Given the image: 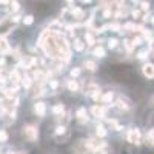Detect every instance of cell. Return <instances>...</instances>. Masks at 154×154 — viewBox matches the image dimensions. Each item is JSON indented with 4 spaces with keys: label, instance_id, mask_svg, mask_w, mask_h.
Returning <instances> with one entry per match:
<instances>
[{
    "label": "cell",
    "instance_id": "1",
    "mask_svg": "<svg viewBox=\"0 0 154 154\" xmlns=\"http://www.w3.org/2000/svg\"><path fill=\"white\" fill-rule=\"evenodd\" d=\"M38 46L43 49L46 57L53 60H62L63 63H66L71 59V49L68 40L59 31H43L38 37Z\"/></svg>",
    "mask_w": 154,
    "mask_h": 154
},
{
    "label": "cell",
    "instance_id": "2",
    "mask_svg": "<svg viewBox=\"0 0 154 154\" xmlns=\"http://www.w3.org/2000/svg\"><path fill=\"white\" fill-rule=\"evenodd\" d=\"M126 139L131 145H140L142 143V133L139 128H130L126 133Z\"/></svg>",
    "mask_w": 154,
    "mask_h": 154
},
{
    "label": "cell",
    "instance_id": "3",
    "mask_svg": "<svg viewBox=\"0 0 154 154\" xmlns=\"http://www.w3.org/2000/svg\"><path fill=\"white\" fill-rule=\"evenodd\" d=\"M23 136H25V139H26L28 142H35V140L38 139V130H37V126L26 125V126L23 128Z\"/></svg>",
    "mask_w": 154,
    "mask_h": 154
},
{
    "label": "cell",
    "instance_id": "4",
    "mask_svg": "<svg viewBox=\"0 0 154 154\" xmlns=\"http://www.w3.org/2000/svg\"><path fill=\"white\" fill-rule=\"evenodd\" d=\"M72 152L74 154H88V152H91V149H89L86 140L85 139H80V140H77L75 145L72 146Z\"/></svg>",
    "mask_w": 154,
    "mask_h": 154
},
{
    "label": "cell",
    "instance_id": "5",
    "mask_svg": "<svg viewBox=\"0 0 154 154\" xmlns=\"http://www.w3.org/2000/svg\"><path fill=\"white\" fill-rule=\"evenodd\" d=\"M91 112H93L94 117L103 119L105 116H106V106H103V105H94V106L91 108Z\"/></svg>",
    "mask_w": 154,
    "mask_h": 154
},
{
    "label": "cell",
    "instance_id": "6",
    "mask_svg": "<svg viewBox=\"0 0 154 154\" xmlns=\"http://www.w3.org/2000/svg\"><path fill=\"white\" fill-rule=\"evenodd\" d=\"M75 117H77V122H79V123H86L88 122V112H86V108H79V109H77L75 111Z\"/></svg>",
    "mask_w": 154,
    "mask_h": 154
},
{
    "label": "cell",
    "instance_id": "7",
    "mask_svg": "<svg viewBox=\"0 0 154 154\" xmlns=\"http://www.w3.org/2000/svg\"><path fill=\"white\" fill-rule=\"evenodd\" d=\"M34 112L38 116V117H45L46 114V105L43 102H35L34 103Z\"/></svg>",
    "mask_w": 154,
    "mask_h": 154
},
{
    "label": "cell",
    "instance_id": "8",
    "mask_svg": "<svg viewBox=\"0 0 154 154\" xmlns=\"http://www.w3.org/2000/svg\"><path fill=\"white\" fill-rule=\"evenodd\" d=\"M116 105H117V108H119V109H122V111H128V109L131 108L130 100L125 99V97H119V99H117V102H116Z\"/></svg>",
    "mask_w": 154,
    "mask_h": 154
},
{
    "label": "cell",
    "instance_id": "9",
    "mask_svg": "<svg viewBox=\"0 0 154 154\" xmlns=\"http://www.w3.org/2000/svg\"><path fill=\"white\" fill-rule=\"evenodd\" d=\"M142 72H143L145 77H148V79H154V65L152 63H145L142 66Z\"/></svg>",
    "mask_w": 154,
    "mask_h": 154
},
{
    "label": "cell",
    "instance_id": "10",
    "mask_svg": "<svg viewBox=\"0 0 154 154\" xmlns=\"http://www.w3.org/2000/svg\"><path fill=\"white\" fill-rule=\"evenodd\" d=\"M71 14H72V19L74 20H83L85 19V11L82 9V8H79V6H74L72 9H71Z\"/></svg>",
    "mask_w": 154,
    "mask_h": 154
},
{
    "label": "cell",
    "instance_id": "11",
    "mask_svg": "<svg viewBox=\"0 0 154 154\" xmlns=\"http://www.w3.org/2000/svg\"><path fill=\"white\" fill-rule=\"evenodd\" d=\"M97 91H100V88H99V85H96V83H88V85L85 86V89H83V93H85L86 96H91V97H93V94H96Z\"/></svg>",
    "mask_w": 154,
    "mask_h": 154
},
{
    "label": "cell",
    "instance_id": "12",
    "mask_svg": "<svg viewBox=\"0 0 154 154\" xmlns=\"http://www.w3.org/2000/svg\"><path fill=\"white\" fill-rule=\"evenodd\" d=\"M96 134H97L99 139H103V137H106L108 131H106V128L102 125V123H97V125H96Z\"/></svg>",
    "mask_w": 154,
    "mask_h": 154
},
{
    "label": "cell",
    "instance_id": "13",
    "mask_svg": "<svg viewBox=\"0 0 154 154\" xmlns=\"http://www.w3.org/2000/svg\"><path fill=\"white\" fill-rule=\"evenodd\" d=\"M66 86H68V89L71 93H77L80 89V85L77 83V80H68L66 82Z\"/></svg>",
    "mask_w": 154,
    "mask_h": 154
},
{
    "label": "cell",
    "instance_id": "14",
    "mask_svg": "<svg viewBox=\"0 0 154 154\" xmlns=\"http://www.w3.org/2000/svg\"><path fill=\"white\" fill-rule=\"evenodd\" d=\"M9 51V43H8V40L5 37H0V53H3V54H6Z\"/></svg>",
    "mask_w": 154,
    "mask_h": 154
},
{
    "label": "cell",
    "instance_id": "15",
    "mask_svg": "<svg viewBox=\"0 0 154 154\" xmlns=\"http://www.w3.org/2000/svg\"><path fill=\"white\" fill-rule=\"evenodd\" d=\"M145 143H146V145H149V146H154V128H151V130L146 133Z\"/></svg>",
    "mask_w": 154,
    "mask_h": 154
},
{
    "label": "cell",
    "instance_id": "16",
    "mask_svg": "<svg viewBox=\"0 0 154 154\" xmlns=\"http://www.w3.org/2000/svg\"><path fill=\"white\" fill-rule=\"evenodd\" d=\"M22 85L25 86V88H31V85H32V77L31 75H28V74H25V75H22Z\"/></svg>",
    "mask_w": 154,
    "mask_h": 154
},
{
    "label": "cell",
    "instance_id": "17",
    "mask_svg": "<svg viewBox=\"0 0 154 154\" xmlns=\"http://www.w3.org/2000/svg\"><path fill=\"white\" fill-rule=\"evenodd\" d=\"M112 99H114V93L108 91V93H105L103 96L100 97V102H102V103H111Z\"/></svg>",
    "mask_w": 154,
    "mask_h": 154
},
{
    "label": "cell",
    "instance_id": "18",
    "mask_svg": "<svg viewBox=\"0 0 154 154\" xmlns=\"http://www.w3.org/2000/svg\"><path fill=\"white\" fill-rule=\"evenodd\" d=\"M53 112H54L56 116H60V117H62V116L65 114V106H63L62 103H56V105L53 106Z\"/></svg>",
    "mask_w": 154,
    "mask_h": 154
},
{
    "label": "cell",
    "instance_id": "19",
    "mask_svg": "<svg viewBox=\"0 0 154 154\" xmlns=\"http://www.w3.org/2000/svg\"><path fill=\"white\" fill-rule=\"evenodd\" d=\"M74 49L75 51H79V53H82V51L85 49V43H83V40H80V38H74Z\"/></svg>",
    "mask_w": 154,
    "mask_h": 154
},
{
    "label": "cell",
    "instance_id": "20",
    "mask_svg": "<svg viewBox=\"0 0 154 154\" xmlns=\"http://www.w3.org/2000/svg\"><path fill=\"white\" fill-rule=\"evenodd\" d=\"M93 54H94L96 57L102 59V57H105V54H106V51H105V48H103V46H97V48H94V51H93Z\"/></svg>",
    "mask_w": 154,
    "mask_h": 154
},
{
    "label": "cell",
    "instance_id": "21",
    "mask_svg": "<svg viewBox=\"0 0 154 154\" xmlns=\"http://www.w3.org/2000/svg\"><path fill=\"white\" fill-rule=\"evenodd\" d=\"M83 66H85L86 69H89V71H96V69H97L96 62H93V60H85V62H83Z\"/></svg>",
    "mask_w": 154,
    "mask_h": 154
},
{
    "label": "cell",
    "instance_id": "22",
    "mask_svg": "<svg viewBox=\"0 0 154 154\" xmlns=\"http://www.w3.org/2000/svg\"><path fill=\"white\" fill-rule=\"evenodd\" d=\"M142 38L143 40H148V43H152L154 40H152V35H151V31H148V29H143L142 31Z\"/></svg>",
    "mask_w": 154,
    "mask_h": 154
},
{
    "label": "cell",
    "instance_id": "23",
    "mask_svg": "<svg viewBox=\"0 0 154 154\" xmlns=\"http://www.w3.org/2000/svg\"><path fill=\"white\" fill-rule=\"evenodd\" d=\"M85 40H86V43H88L89 46H93V45L96 43V38H94V35H93L91 32H86V34H85Z\"/></svg>",
    "mask_w": 154,
    "mask_h": 154
},
{
    "label": "cell",
    "instance_id": "24",
    "mask_svg": "<svg viewBox=\"0 0 154 154\" xmlns=\"http://www.w3.org/2000/svg\"><path fill=\"white\" fill-rule=\"evenodd\" d=\"M63 134H66V128L63 126V125H59V126L56 128L54 136H56V137H59V136H63Z\"/></svg>",
    "mask_w": 154,
    "mask_h": 154
},
{
    "label": "cell",
    "instance_id": "25",
    "mask_svg": "<svg viewBox=\"0 0 154 154\" xmlns=\"http://www.w3.org/2000/svg\"><path fill=\"white\" fill-rule=\"evenodd\" d=\"M108 123H109V126H112L116 131H122V125L120 123H117V120H114V119H111V120H108Z\"/></svg>",
    "mask_w": 154,
    "mask_h": 154
},
{
    "label": "cell",
    "instance_id": "26",
    "mask_svg": "<svg viewBox=\"0 0 154 154\" xmlns=\"http://www.w3.org/2000/svg\"><path fill=\"white\" fill-rule=\"evenodd\" d=\"M108 29L116 31V32H122V26H120L119 23H111V25H108Z\"/></svg>",
    "mask_w": 154,
    "mask_h": 154
},
{
    "label": "cell",
    "instance_id": "27",
    "mask_svg": "<svg viewBox=\"0 0 154 154\" xmlns=\"http://www.w3.org/2000/svg\"><path fill=\"white\" fill-rule=\"evenodd\" d=\"M136 26L137 25H134V23H126V25L122 26V32L123 31H136Z\"/></svg>",
    "mask_w": 154,
    "mask_h": 154
},
{
    "label": "cell",
    "instance_id": "28",
    "mask_svg": "<svg viewBox=\"0 0 154 154\" xmlns=\"http://www.w3.org/2000/svg\"><path fill=\"white\" fill-rule=\"evenodd\" d=\"M123 46L126 48V51H128V53H131V51H133V48H134L133 42H131V40H128V38H125V40H123Z\"/></svg>",
    "mask_w": 154,
    "mask_h": 154
},
{
    "label": "cell",
    "instance_id": "29",
    "mask_svg": "<svg viewBox=\"0 0 154 154\" xmlns=\"http://www.w3.org/2000/svg\"><path fill=\"white\" fill-rule=\"evenodd\" d=\"M146 57H148V49H142L137 53V59H140V60H145Z\"/></svg>",
    "mask_w": 154,
    "mask_h": 154
},
{
    "label": "cell",
    "instance_id": "30",
    "mask_svg": "<svg viewBox=\"0 0 154 154\" xmlns=\"http://www.w3.org/2000/svg\"><path fill=\"white\" fill-rule=\"evenodd\" d=\"M0 142H2V143L8 142V133L5 130H0Z\"/></svg>",
    "mask_w": 154,
    "mask_h": 154
},
{
    "label": "cell",
    "instance_id": "31",
    "mask_svg": "<svg viewBox=\"0 0 154 154\" xmlns=\"http://www.w3.org/2000/svg\"><path fill=\"white\" fill-rule=\"evenodd\" d=\"M117 38H109V40H108V48H111V49H114L116 46H117Z\"/></svg>",
    "mask_w": 154,
    "mask_h": 154
},
{
    "label": "cell",
    "instance_id": "32",
    "mask_svg": "<svg viewBox=\"0 0 154 154\" xmlns=\"http://www.w3.org/2000/svg\"><path fill=\"white\" fill-rule=\"evenodd\" d=\"M32 22H34V17L32 16H25L23 17V23L25 25H32Z\"/></svg>",
    "mask_w": 154,
    "mask_h": 154
},
{
    "label": "cell",
    "instance_id": "33",
    "mask_svg": "<svg viewBox=\"0 0 154 154\" xmlns=\"http://www.w3.org/2000/svg\"><path fill=\"white\" fill-rule=\"evenodd\" d=\"M133 42V45L136 46V45H142V42H143V38L140 37V35H137V37H134V40H131Z\"/></svg>",
    "mask_w": 154,
    "mask_h": 154
},
{
    "label": "cell",
    "instance_id": "34",
    "mask_svg": "<svg viewBox=\"0 0 154 154\" xmlns=\"http://www.w3.org/2000/svg\"><path fill=\"white\" fill-rule=\"evenodd\" d=\"M80 72H82L80 68H72V69H71V75H72V77H79Z\"/></svg>",
    "mask_w": 154,
    "mask_h": 154
},
{
    "label": "cell",
    "instance_id": "35",
    "mask_svg": "<svg viewBox=\"0 0 154 154\" xmlns=\"http://www.w3.org/2000/svg\"><path fill=\"white\" fill-rule=\"evenodd\" d=\"M94 154H111V151L108 149V146H105V148H102V149H99V151H96Z\"/></svg>",
    "mask_w": 154,
    "mask_h": 154
},
{
    "label": "cell",
    "instance_id": "36",
    "mask_svg": "<svg viewBox=\"0 0 154 154\" xmlns=\"http://www.w3.org/2000/svg\"><path fill=\"white\" fill-rule=\"evenodd\" d=\"M9 5H11V9H12V11H14V12H16V11H19V8H20V5H19V2H11Z\"/></svg>",
    "mask_w": 154,
    "mask_h": 154
},
{
    "label": "cell",
    "instance_id": "37",
    "mask_svg": "<svg viewBox=\"0 0 154 154\" xmlns=\"http://www.w3.org/2000/svg\"><path fill=\"white\" fill-rule=\"evenodd\" d=\"M49 86L53 88V89H56V88L59 86V82H57V80H49Z\"/></svg>",
    "mask_w": 154,
    "mask_h": 154
},
{
    "label": "cell",
    "instance_id": "38",
    "mask_svg": "<svg viewBox=\"0 0 154 154\" xmlns=\"http://www.w3.org/2000/svg\"><path fill=\"white\" fill-rule=\"evenodd\" d=\"M140 5H142V11H148L149 9V3H146V2H140Z\"/></svg>",
    "mask_w": 154,
    "mask_h": 154
},
{
    "label": "cell",
    "instance_id": "39",
    "mask_svg": "<svg viewBox=\"0 0 154 154\" xmlns=\"http://www.w3.org/2000/svg\"><path fill=\"white\" fill-rule=\"evenodd\" d=\"M140 16H142V12H140V11H137V9L133 11V17H134V19H139Z\"/></svg>",
    "mask_w": 154,
    "mask_h": 154
},
{
    "label": "cell",
    "instance_id": "40",
    "mask_svg": "<svg viewBox=\"0 0 154 154\" xmlns=\"http://www.w3.org/2000/svg\"><path fill=\"white\" fill-rule=\"evenodd\" d=\"M103 16H105L106 19H108V17H111V9H109V8H106V9H105V12H103Z\"/></svg>",
    "mask_w": 154,
    "mask_h": 154
},
{
    "label": "cell",
    "instance_id": "41",
    "mask_svg": "<svg viewBox=\"0 0 154 154\" xmlns=\"http://www.w3.org/2000/svg\"><path fill=\"white\" fill-rule=\"evenodd\" d=\"M151 22H152V25H154V16H152V17H151Z\"/></svg>",
    "mask_w": 154,
    "mask_h": 154
},
{
    "label": "cell",
    "instance_id": "42",
    "mask_svg": "<svg viewBox=\"0 0 154 154\" xmlns=\"http://www.w3.org/2000/svg\"><path fill=\"white\" fill-rule=\"evenodd\" d=\"M11 154H23V152H11Z\"/></svg>",
    "mask_w": 154,
    "mask_h": 154
}]
</instances>
